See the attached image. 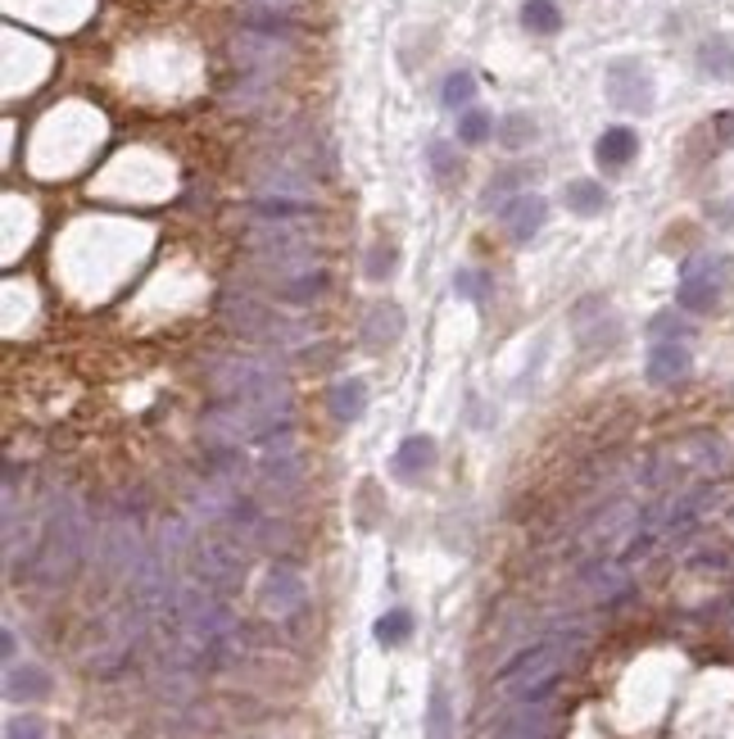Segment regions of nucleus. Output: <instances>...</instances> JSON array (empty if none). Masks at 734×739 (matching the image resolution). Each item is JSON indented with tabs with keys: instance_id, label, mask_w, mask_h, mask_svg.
Listing matches in <instances>:
<instances>
[{
	"instance_id": "f3484780",
	"label": "nucleus",
	"mask_w": 734,
	"mask_h": 739,
	"mask_svg": "<svg viewBox=\"0 0 734 739\" xmlns=\"http://www.w3.org/2000/svg\"><path fill=\"white\" fill-rule=\"evenodd\" d=\"M399 336H404V313H399L394 304H376L363 318V346L368 350H385V346L399 341Z\"/></svg>"
},
{
	"instance_id": "4468645a",
	"label": "nucleus",
	"mask_w": 734,
	"mask_h": 739,
	"mask_svg": "<svg viewBox=\"0 0 734 739\" xmlns=\"http://www.w3.org/2000/svg\"><path fill=\"white\" fill-rule=\"evenodd\" d=\"M689 368H694V359H689L685 341H657V346L648 350L644 377H648L653 386H676V381L689 377Z\"/></svg>"
},
{
	"instance_id": "9d476101",
	"label": "nucleus",
	"mask_w": 734,
	"mask_h": 739,
	"mask_svg": "<svg viewBox=\"0 0 734 739\" xmlns=\"http://www.w3.org/2000/svg\"><path fill=\"white\" fill-rule=\"evenodd\" d=\"M304 603H309L304 572L291 567V563H273L268 576H263V585H258V609L268 613V618H295Z\"/></svg>"
},
{
	"instance_id": "72a5a7b5",
	"label": "nucleus",
	"mask_w": 734,
	"mask_h": 739,
	"mask_svg": "<svg viewBox=\"0 0 734 739\" xmlns=\"http://www.w3.org/2000/svg\"><path fill=\"white\" fill-rule=\"evenodd\" d=\"M453 291H458L462 300H481V295H486V273H458V278H453Z\"/></svg>"
},
{
	"instance_id": "cd10ccee",
	"label": "nucleus",
	"mask_w": 734,
	"mask_h": 739,
	"mask_svg": "<svg viewBox=\"0 0 734 739\" xmlns=\"http://www.w3.org/2000/svg\"><path fill=\"white\" fill-rule=\"evenodd\" d=\"M449 730H453L449 694L435 685V690H431V708H427V739H449Z\"/></svg>"
},
{
	"instance_id": "9b49d317",
	"label": "nucleus",
	"mask_w": 734,
	"mask_h": 739,
	"mask_svg": "<svg viewBox=\"0 0 734 739\" xmlns=\"http://www.w3.org/2000/svg\"><path fill=\"white\" fill-rule=\"evenodd\" d=\"M608 100L626 114H648L653 109V78L639 59H617L608 69Z\"/></svg>"
},
{
	"instance_id": "473e14b6",
	"label": "nucleus",
	"mask_w": 734,
	"mask_h": 739,
	"mask_svg": "<svg viewBox=\"0 0 734 739\" xmlns=\"http://www.w3.org/2000/svg\"><path fill=\"white\" fill-rule=\"evenodd\" d=\"M245 6H249L254 14H277V19H291V14H300V10H304V0H245Z\"/></svg>"
},
{
	"instance_id": "412c9836",
	"label": "nucleus",
	"mask_w": 734,
	"mask_h": 739,
	"mask_svg": "<svg viewBox=\"0 0 734 739\" xmlns=\"http://www.w3.org/2000/svg\"><path fill=\"white\" fill-rule=\"evenodd\" d=\"M585 590H589L594 599L613 603V599H622V594L630 590V576H626V567H617V563H594V567L585 572Z\"/></svg>"
},
{
	"instance_id": "c9c22d12",
	"label": "nucleus",
	"mask_w": 734,
	"mask_h": 739,
	"mask_svg": "<svg viewBox=\"0 0 734 739\" xmlns=\"http://www.w3.org/2000/svg\"><path fill=\"white\" fill-rule=\"evenodd\" d=\"M712 132H716V146H734V109H725V114H716L712 118Z\"/></svg>"
},
{
	"instance_id": "393cba45",
	"label": "nucleus",
	"mask_w": 734,
	"mask_h": 739,
	"mask_svg": "<svg viewBox=\"0 0 734 739\" xmlns=\"http://www.w3.org/2000/svg\"><path fill=\"white\" fill-rule=\"evenodd\" d=\"M499 142H503L508 150L530 146V142H536V118H530V114H508V118L499 123Z\"/></svg>"
},
{
	"instance_id": "c85d7f7f",
	"label": "nucleus",
	"mask_w": 734,
	"mask_h": 739,
	"mask_svg": "<svg viewBox=\"0 0 734 739\" xmlns=\"http://www.w3.org/2000/svg\"><path fill=\"white\" fill-rule=\"evenodd\" d=\"M472 96H477V78L472 74H449L444 78V91H440V100H444V109H462V105H472Z\"/></svg>"
},
{
	"instance_id": "7ed1b4c3",
	"label": "nucleus",
	"mask_w": 734,
	"mask_h": 739,
	"mask_svg": "<svg viewBox=\"0 0 734 739\" xmlns=\"http://www.w3.org/2000/svg\"><path fill=\"white\" fill-rule=\"evenodd\" d=\"M186 563H190V576L205 581L214 590H236L245 581V563H249V545L241 535L214 526V531H199L195 541L186 545Z\"/></svg>"
},
{
	"instance_id": "2eb2a0df",
	"label": "nucleus",
	"mask_w": 734,
	"mask_h": 739,
	"mask_svg": "<svg viewBox=\"0 0 734 739\" xmlns=\"http://www.w3.org/2000/svg\"><path fill=\"white\" fill-rule=\"evenodd\" d=\"M326 409H331V418H336L341 427L359 422V418L368 414V381H363V377L336 381V386H331V395H326Z\"/></svg>"
},
{
	"instance_id": "5701e85b",
	"label": "nucleus",
	"mask_w": 734,
	"mask_h": 739,
	"mask_svg": "<svg viewBox=\"0 0 734 739\" xmlns=\"http://www.w3.org/2000/svg\"><path fill=\"white\" fill-rule=\"evenodd\" d=\"M698 69L707 78H734V41L730 37H707L698 46Z\"/></svg>"
},
{
	"instance_id": "6ab92c4d",
	"label": "nucleus",
	"mask_w": 734,
	"mask_h": 739,
	"mask_svg": "<svg viewBox=\"0 0 734 739\" xmlns=\"http://www.w3.org/2000/svg\"><path fill=\"white\" fill-rule=\"evenodd\" d=\"M635 155H639V137L630 127H608L604 137H598V146H594V159L604 168H626Z\"/></svg>"
},
{
	"instance_id": "a878e982",
	"label": "nucleus",
	"mask_w": 734,
	"mask_h": 739,
	"mask_svg": "<svg viewBox=\"0 0 734 739\" xmlns=\"http://www.w3.org/2000/svg\"><path fill=\"white\" fill-rule=\"evenodd\" d=\"M490 132H495V118H490L486 109H467V114L458 118V142H462V146L490 142Z\"/></svg>"
},
{
	"instance_id": "1a4fd4ad",
	"label": "nucleus",
	"mask_w": 734,
	"mask_h": 739,
	"mask_svg": "<svg viewBox=\"0 0 734 739\" xmlns=\"http://www.w3.org/2000/svg\"><path fill=\"white\" fill-rule=\"evenodd\" d=\"M131 603L146 613V618H159V613H173V599H177V585H173V572H168V550H150L146 563L131 572Z\"/></svg>"
},
{
	"instance_id": "f8f14e48",
	"label": "nucleus",
	"mask_w": 734,
	"mask_h": 739,
	"mask_svg": "<svg viewBox=\"0 0 734 739\" xmlns=\"http://www.w3.org/2000/svg\"><path fill=\"white\" fill-rule=\"evenodd\" d=\"M499 223H503V232H508L517 245L536 241V236H540V227L549 223V205H545V195H530V191H526V195L503 200Z\"/></svg>"
},
{
	"instance_id": "c756f323",
	"label": "nucleus",
	"mask_w": 734,
	"mask_h": 739,
	"mask_svg": "<svg viewBox=\"0 0 734 739\" xmlns=\"http://www.w3.org/2000/svg\"><path fill=\"white\" fill-rule=\"evenodd\" d=\"M431 168H435V182L440 186H453L458 182V173H462V164H458V155H453V146H444V142H431Z\"/></svg>"
},
{
	"instance_id": "6e6552de",
	"label": "nucleus",
	"mask_w": 734,
	"mask_h": 739,
	"mask_svg": "<svg viewBox=\"0 0 734 739\" xmlns=\"http://www.w3.org/2000/svg\"><path fill=\"white\" fill-rule=\"evenodd\" d=\"M245 245L249 254H273V250H317V223L313 214H254L245 227Z\"/></svg>"
},
{
	"instance_id": "a211bd4d",
	"label": "nucleus",
	"mask_w": 734,
	"mask_h": 739,
	"mask_svg": "<svg viewBox=\"0 0 734 739\" xmlns=\"http://www.w3.org/2000/svg\"><path fill=\"white\" fill-rule=\"evenodd\" d=\"M549 730H554V708L530 699L521 712H512V721L503 726L499 739H549Z\"/></svg>"
},
{
	"instance_id": "39448f33",
	"label": "nucleus",
	"mask_w": 734,
	"mask_h": 739,
	"mask_svg": "<svg viewBox=\"0 0 734 739\" xmlns=\"http://www.w3.org/2000/svg\"><path fill=\"white\" fill-rule=\"evenodd\" d=\"M562 667H567V649H562V644H554V640H549V644H536V649L517 653V658L499 671V694L521 699V703L545 699V694L558 685Z\"/></svg>"
},
{
	"instance_id": "aec40b11",
	"label": "nucleus",
	"mask_w": 734,
	"mask_h": 739,
	"mask_svg": "<svg viewBox=\"0 0 734 739\" xmlns=\"http://www.w3.org/2000/svg\"><path fill=\"white\" fill-rule=\"evenodd\" d=\"M50 694V677L41 667L23 662V667H10L6 671V699L10 703H32V699H46Z\"/></svg>"
},
{
	"instance_id": "e433bc0d",
	"label": "nucleus",
	"mask_w": 734,
	"mask_h": 739,
	"mask_svg": "<svg viewBox=\"0 0 734 739\" xmlns=\"http://www.w3.org/2000/svg\"><path fill=\"white\" fill-rule=\"evenodd\" d=\"M390 263H394V254H390L385 245H376V250H372V259H368V278H372V282H381V278L390 273Z\"/></svg>"
},
{
	"instance_id": "0eeeda50",
	"label": "nucleus",
	"mask_w": 734,
	"mask_h": 739,
	"mask_svg": "<svg viewBox=\"0 0 734 739\" xmlns=\"http://www.w3.org/2000/svg\"><path fill=\"white\" fill-rule=\"evenodd\" d=\"M141 609L131 603V609H123V613H105V618H96V626H91V644L82 649V662L91 667V671H114L127 653H131V644H137V635H141Z\"/></svg>"
},
{
	"instance_id": "4be33fe9",
	"label": "nucleus",
	"mask_w": 734,
	"mask_h": 739,
	"mask_svg": "<svg viewBox=\"0 0 734 739\" xmlns=\"http://www.w3.org/2000/svg\"><path fill=\"white\" fill-rule=\"evenodd\" d=\"M562 200H567V210H571V214L594 218V214H604V205H608V191L598 186V182H589V177H576V182H567Z\"/></svg>"
},
{
	"instance_id": "423d86ee",
	"label": "nucleus",
	"mask_w": 734,
	"mask_h": 739,
	"mask_svg": "<svg viewBox=\"0 0 734 739\" xmlns=\"http://www.w3.org/2000/svg\"><path fill=\"white\" fill-rule=\"evenodd\" d=\"M100 572L109 581H131V572H137L146 563V541H141V526L131 522L127 513H114L105 517V526H96V545H91Z\"/></svg>"
},
{
	"instance_id": "b1692460",
	"label": "nucleus",
	"mask_w": 734,
	"mask_h": 739,
	"mask_svg": "<svg viewBox=\"0 0 734 739\" xmlns=\"http://www.w3.org/2000/svg\"><path fill=\"white\" fill-rule=\"evenodd\" d=\"M521 23H526V32H536V37H554L562 28V14H558L554 0H526Z\"/></svg>"
},
{
	"instance_id": "2f4dec72",
	"label": "nucleus",
	"mask_w": 734,
	"mask_h": 739,
	"mask_svg": "<svg viewBox=\"0 0 734 739\" xmlns=\"http://www.w3.org/2000/svg\"><path fill=\"white\" fill-rule=\"evenodd\" d=\"M6 739H50V726L41 717H14L6 726Z\"/></svg>"
},
{
	"instance_id": "ddd939ff",
	"label": "nucleus",
	"mask_w": 734,
	"mask_h": 739,
	"mask_svg": "<svg viewBox=\"0 0 734 739\" xmlns=\"http://www.w3.org/2000/svg\"><path fill=\"white\" fill-rule=\"evenodd\" d=\"M721 300V278H716V263L712 259H698L685 268V278H681V291H676V304L685 313H712Z\"/></svg>"
},
{
	"instance_id": "f03ea898",
	"label": "nucleus",
	"mask_w": 734,
	"mask_h": 739,
	"mask_svg": "<svg viewBox=\"0 0 734 739\" xmlns=\"http://www.w3.org/2000/svg\"><path fill=\"white\" fill-rule=\"evenodd\" d=\"M218 318L241 336V341H254V346H277V350H295L304 341H313V327L300 322L295 313H282L263 291L245 286V282H232L218 291Z\"/></svg>"
},
{
	"instance_id": "bb28decb",
	"label": "nucleus",
	"mask_w": 734,
	"mask_h": 739,
	"mask_svg": "<svg viewBox=\"0 0 734 739\" xmlns=\"http://www.w3.org/2000/svg\"><path fill=\"white\" fill-rule=\"evenodd\" d=\"M413 635V613L409 609H390L381 622H376V640L381 644H404Z\"/></svg>"
},
{
	"instance_id": "f704fd0d",
	"label": "nucleus",
	"mask_w": 734,
	"mask_h": 739,
	"mask_svg": "<svg viewBox=\"0 0 734 739\" xmlns=\"http://www.w3.org/2000/svg\"><path fill=\"white\" fill-rule=\"evenodd\" d=\"M648 331H653V336H672V341H685V336H689V327H685L681 318H672V313L653 318V322H648Z\"/></svg>"
},
{
	"instance_id": "20e7f679",
	"label": "nucleus",
	"mask_w": 734,
	"mask_h": 739,
	"mask_svg": "<svg viewBox=\"0 0 734 739\" xmlns=\"http://www.w3.org/2000/svg\"><path fill=\"white\" fill-rule=\"evenodd\" d=\"M209 390L218 399H245V395H258V390H273L282 386V363L273 354H249V350H232V354H218L209 368Z\"/></svg>"
},
{
	"instance_id": "f257e3e1",
	"label": "nucleus",
	"mask_w": 734,
	"mask_h": 739,
	"mask_svg": "<svg viewBox=\"0 0 734 739\" xmlns=\"http://www.w3.org/2000/svg\"><path fill=\"white\" fill-rule=\"evenodd\" d=\"M291 414H295V395L282 381L273 390H258L245 399H218L205 414V422H199V431H205V440L214 449H241L249 440H268V436L286 431Z\"/></svg>"
},
{
	"instance_id": "7c9ffc66",
	"label": "nucleus",
	"mask_w": 734,
	"mask_h": 739,
	"mask_svg": "<svg viewBox=\"0 0 734 739\" xmlns=\"http://www.w3.org/2000/svg\"><path fill=\"white\" fill-rule=\"evenodd\" d=\"M521 182H530V168H508V173H499L490 186H486V205L495 210V205H503V195L508 191H517Z\"/></svg>"
},
{
	"instance_id": "dca6fc26",
	"label": "nucleus",
	"mask_w": 734,
	"mask_h": 739,
	"mask_svg": "<svg viewBox=\"0 0 734 739\" xmlns=\"http://www.w3.org/2000/svg\"><path fill=\"white\" fill-rule=\"evenodd\" d=\"M435 467V440L431 436H409L394 449V477L399 482H418Z\"/></svg>"
}]
</instances>
